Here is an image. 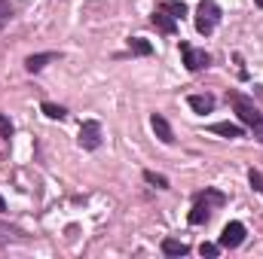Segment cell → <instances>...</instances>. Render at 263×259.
<instances>
[{
	"label": "cell",
	"mask_w": 263,
	"mask_h": 259,
	"mask_svg": "<svg viewBox=\"0 0 263 259\" xmlns=\"http://www.w3.org/2000/svg\"><path fill=\"white\" fill-rule=\"evenodd\" d=\"M220 21V6L214 0H202L199 3V12H196V31L199 34H211Z\"/></svg>",
	"instance_id": "obj_1"
},
{
	"label": "cell",
	"mask_w": 263,
	"mask_h": 259,
	"mask_svg": "<svg viewBox=\"0 0 263 259\" xmlns=\"http://www.w3.org/2000/svg\"><path fill=\"white\" fill-rule=\"evenodd\" d=\"M181 55H184V64H187V70H202V67H208V52L205 49H193L190 43H181Z\"/></svg>",
	"instance_id": "obj_2"
},
{
	"label": "cell",
	"mask_w": 263,
	"mask_h": 259,
	"mask_svg": "<svg viewBox=\"0 0 263 259\" xmlns=\"http://www.w3.org/2000/svg\"><path fill=\"white\" fill-rule=\"evenodd\" d=\"M242 241H245V226H242V223H227L223 232H220V247L233 250V247H239Z\"/></svg>",
	"instance_id": "obj_3"
},
{
	"label": "cell",
	"mask_w": 263,
	"mask_h": 259,
	"mask_svg": "<svg viewBox=\"0 0 263 259\" xmlns=\"http://www.w3.org/2000/svg\"><path fill=\"white\" fill-rule=\"evenodd\" d=\"M80 146L83 149H98L101 146V125L98 122H83V128H80Z\"/></svg>",
	"instance_id": "obj_4"
},
{
	"label": "cell",
	"mask_w": 263,
	"mask_h": 259,
	"mask_svg": "<svg viewBox=\"0 0 263 259\" xmlns=\"http://www.w3.org/2000/svg\"><path fill=\"white\" fill-rule=\"evenodd\" d=\"M233 104H236V113H239V119H242L245 125H254L257 119H263L260 113L254 110V104H248L242 95H233Z\"/></svg>",
	"instance_id": "obj_5"
},
{
	"label": "cell",
	"mask_w": 263,
	"mask_h": 259,
	"mask_svg": "<svg viewBox=\"0 0 263 259\" xmlns=\"http://www.w3.org/2000/svg\"><path fill=\"white\" fill-rule=\"evenodd\" d=\"M150 21H153V25H156V31H162V34H175V31H178V18H175V15H168L165 9H156Z\"/></svg>",
	"instance_id": "obj_6"
},
{
	"label": "cell",
	"mask_w": 263,
	"mask_h": 259,
	"mask_svg": "<svg viewBox=\"0 0 263 259\" xmlns=\"http://www.w3.org/2000/svg\"><path fill=\"white\" fill-rule=\"evenodd\" d=\"M150 125H153V131H156V137L162 140V143H172L175 140V134H172V125L159 116V113H153V119H150Z\"/></svg>",
	"instance_id": "obj_7"
},
{
	"label": "cell",
	"mask_w": 263,
	"mask_h": 259,
	"mask_svg": "<svg viewBox=\"0 0 263 259\" xmlns=\"http://www.w3.org/2000/svg\"><path fill=\"white\" fill-rule=\"evenodd\" d=\"M162 253H165V256H187L190 247H187L184 241H178V238H165V241H162Z\"/></svg>",
	"instance_id": "obj_8"
},
{
	"label": "cell",
	"mask_w": 263,
	"mask_h": 259,
	"mask_svg": "<svg viewBox=\"0 0 263 259\" xmlns=\"http://www.w3.org/2000/svg\"><path fill=\"white\" fill-rule=\"evenodd\" d=\"M187 104H190L196 113H211V110H214V98H211V95H190Z\"/></svg>",
	"instance_id": "obj_9"
},
{
	"label": "cell",
	"mask_w": 263,
	"mask_h": 259,
	"mask_svg": "<svg viewBox=\"0 0 263 259\" xmlns=\"http://www.w3.org/2000/svg\"><path fill=\"white\" fill-rule=\"evenodd\" d=\"M49 61H55V52H40V55H31V58L25 61V67H28L31 73H37V70H43V67L49 64Z\"/></svg>",
	"instance_id": "obj_10"
},
{
	"label": "cell",
	"mask_w": 263,
	"mask_h": 259,
	"mask_svg": "<svg viewBox=\"0 0 263 259\" xmlns=\"http://www.w3.org/2000/svg\"><path fill=\"white\" fill-rule=\"evenodd\" d=\"M208 213H211L208 201H202V198H196V204H193V210H190V223H193V226H202V223L208 220Z\"/></svg>",
	"instance_id": "obj_11"
},
{
	"label": "cell",
	"mask_w": 263,
	"mask_h": 259,
	"mask_svg": "<svg viewBox=\"0 0 263 259\" xmlns=\"http://www.w3.org/2000/svg\"><path fill=\"white\" fill-rule=\"evenodd\" d=\"M211 131H214V134H220V137H230V140H233V137H242V128H239L236 122H214Z\"/></svg>",
	"instance_id": "obj_12"
},
{
	"label": "cell",
	"mask_w": 263,
	"mask_h": 259,
	"mask_svg": "<svg viewBox=\"0 0 263 259\" xmlns=\"http://www.w3.org/2000/svg\"><path fill=\"white\" fill-rule=\"evenodd\" d=\"M40 110H43L49 119H65V116H67L65 107H62V104H52V101H43V104H40Z\"/></svg>",
	"instance_id": "obj_13"
},
{
	"label": "cell",
	"mask_w": 263,
	"mask_h": 259,
	"mask_svg": "<svg viewBox=\"0 0 263 259\" xmlns=\"http://www.w3.org/2000/svg\"><path fill=\"white\" fill-rule=\"evenodd\" d=\"M129 49L135 52V55H150V52H153V46H150L144 37H132V40H129Z\"/></svg>",
	"instance_id": "obj_14"
},
{
	"label": "cell",
	"mask_w": 263,
	"mask_h": 259,
	"mask_svg": "<svg viewBox=\"0 0 263 259\" xmlns=\"http://www.w3.org/2000/svg\"><path fill=\"white\" fill-rule=\"evenodd\" d=\"M162 9H165L168 15H175V18H184V15H187V6H184L181 0H165Z\"/></svg>",
	"instance_id": "obj_15"
},
{
	"label": "cell",
	"mask_w": 263,
	"mask_h": 259,
	"mask_svg": "<svg viewBox=\"0 0 263 259\" xmlns=\"http://www.w3.org/2000/svg\"><path fill=\"white\" fill-rule=\"evenodd\" d=\"M144 180H147L150 186H156V189H168V177H162V174H156V171H144Z\"/></svg>",
	"instance_id": "obj_16"
},
{
	"label": "cell",
	"mask_w": 263,
	"mask_h": 259,
	"mask_svg": "<svg viewBox=\"0 0 263 259\" xmlns=\"http://www.w3.org/2000/svg\"><path fill=\"white\" fill-rule=\"evenodd\" d=\"M9 18H12V6H9V0H0V31L9 25Z\"/></svg>",
	"instance_id": "obj_17"
},
{
	"label": "cell",
	"mask_w": 263,
	"mask_h": 259,
	"mask_svg": "<svg viewBox=\"0 0 263 259\" xmlns=\"http://www.w3.org/2000/svg\"><path fill=\"white\" fill-rule=\"evenodd\" d=\"M199 253H202V256H208V259H214L217 253H220V244H208V241H205V244L199 247Z\"/></svg>",
	"instance_id": "obj_18"
},
{
	"label": "cell",
	"mask_w": 263,
	"mask_h": 259,
	"mask_svg": "<svg viewBox=\"0 0 263 259\" xmlns=\"http://www.w3.org/2000/svg\"><path fill=\"white\" fill-rule=\"evenodd\" d=\"M248 180H251V186H254L257 192L263 189V174H260V171H251V174H248Z\"/></svg>",
	"instance_id": "obj_19"
},
{
	"label": "cell",
	"mask_w": 263,
	"mask_h": 259,
	"mask_svg": "<svg viewBox=\"0 0 263 259\" xmlns=\"http://www.w3.org/2000/svg\"><path fill=\"white\" fill-rule=\"evenodd\" d=\"M0 134H3V137H9V134H12V125H9V119H6V116H0Z\"/></svg>",
	"instance_id": "obj_20"
},
{
	"label": "cell",
	"mask_w": 263,
	"mask_h": 259,
	"mask_svg": "<svg viewBox=\"0 0 263 259\" xmlns=\"http://www.w3.org/2000/svg\"><path fill=\"white\" fill-rule=\"evenodd\" d=\"M251 131H254V137H257V140L263 143V119H257V122L251 125Z\"/></svg>",
	"instance_id": "obj_21"
},
{
	"label": "cell",
	"mask_w": 263,
	"mask_h": 259,
	"mask_svg": "<svg viewBox=\"0 0 263 259\" xmlns=\"http://www.w3.org/2000/svg\"><path fill=\"white\" fill-rule=\"evenodd\" d=\"M3 210H6V201H3V198H0V213H3Z\"/></svg>",
	"instance_id": "obj_22"
},
{
	"label": "cell",
	"mask_w": 263,
	"mask_h": 259,
	"mask_svg": "<svg viewBox=\"0 0 263 259\" xmlns=\"http://www.w3.org/2000/svg\"><path fill=\"white\" fill-rule=\"evenodd\" d=\"M254 3H257V6H263V0H254Z\"/></svg>",
	"instance_id": "obj_23"
},
{
	"label": "cell",
	"mask_w": 263,
	"mask_h": 259,
	"mask_svg": "<svg viewBox=\"0 0 263 259\" xmlns=\"http://www.w3.org/2000/svg\"><path fill=\"white\" fill-rule=\"evenodd\" d=\"M260 192H263V189H260Z\"/></svg>",
	"instance_id": "obj_24"
}]
</instances>
